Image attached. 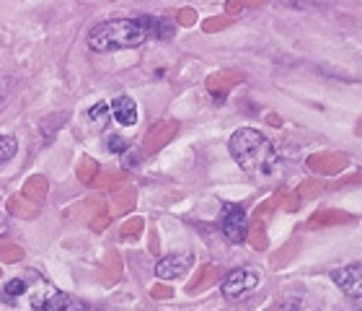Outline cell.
Returning <instances> with one entry per match:
<instances>
[{
    "label": "cell",
    "mask_w": 362,
    "mask_h": 311,
    "mask_svg": "<svg viewBox=\"0 0 362 311\" xmlns=\"http://www.w3.org/2000/svg\"><path fill=\"white\" fill-rule=\"evenodd\" d=\"M230 156L235 164L246 171V174L257 176V179H274L279 174V156L274 151V145L269 143V137L262 135L254 128H241L235 130L230 140H228Z\"/></svg>",
    "instance_id": "6da1fadb"
},
{
    "label": "cell",
    "mask_w": 362,
    "mask_h": 311,
    "mask_svg": "<svg viewBox=\"0 0 362 311\" xmlns=\"http://www.w3.org/2000/svg\"><path fill=\"white\" fill-rule=\"evenodd\" d=\"M148 39L137 18H109L88 31V47L93 52H119L140 47Z\"/></svg>",
    "instance_id": "7a4b0ae2"
},
{
    "label": "cell",
    "mask_w": 362,
    "mask_h": 311,
    "mask_svg": "<svg viewBox=\"0 0 362 311\" xmlns=\"http://www.w3.org/2000/svg\"><path fill=\"white\" fill-rule=\"evenodd\" d=\"M31 306H34V311H88L86 304L52 288V285H47L45 281H39L31 288Z\"/></svg>",
    "instance_id": "3957f363"
},
{
    "label": "cell",
    "mask_w": 362,
    "mask_h": 311,
    "mask_svg": "<svg viewBox=\"0 0 362 311\" xmlns=\"http://www.w3.org/2000/svg\"><path fill=\"white\" fill-rule=\"evenodd\" d=\"M220 228L230 244H243L249 236V213L238 203H226L220 213Z\"/></svg>",
    "instance_id": "277c9868"
},
{
    "label": "cell",
    "mask_w": 362,
    "mask_h": 311,
    "mask_svg": "<svg viewBox=\"0 0 362 311\" xmlns=\"http://www.w3.org/2000/svg\"><path fill=\"white\" fill-rule=\"evenodd\" d=\"M257 285H259L257 270H254V267H238V270H233V273H228L226 278H223L220 293H223V298H228V301H238V298H243L246 293H251Z\"/></svg>",
    "instance_id": "5b68a950"
},
{
    "label": "cell",
    "mask_w": 362,
    "mask_h": 311,
    "mask_svg": "<svg viewBox=\"0 0 362 311\" xmlns=\"http://www.w3.org/2000/svg\"><path fill=\"white\" fill-rule=\"evenodd\" d=\"M332 281L349 298H362V265H344L332 270Z\"/></svg>",
    "instance_id": "8992f818"
},
{
    "label": "cell",
    "mask_w": 362,
    "mask_h": 311,
    "mask_svg": "<svg viewBox=\"0 0 362 311\" xmlns=\"http://www.w3.org/2000/svg\"><path fill=\"white\" fill-rule=\"evenodd\" d=\"M189 270H192V254H166L156 265V275L160 281H179Z\"/></svg>",
    "instance_id": "52a82bcc"
},
{
    "label": "cell",
    "mask_w": 362,
    "mask_h": 311,
    "mask_svg": "<svg viewBox=\"0 0 362 311\" xmlns=\"http://www.w3.org/2000/svg\"><path fill=\"white\" fill-rule=\"evenodd\" d=\"M109 106H112V120L119 122L122 128L137 125V104L132 96H117Z\"/></svg>",
    "instance_id": "ba28073f"
},
{
    "label": "cell",
    "mask_w": 362,
    "mask_h": 311,
    "mask_svg": "<svg viewBox=\"0 0 362 311\" xmlns=\"http://www.w3.org/2000/svg\"><path fill=\"white\" fill-rule=\"evenodd\" d=\"M137 21L143 23L145 34H148V39H171L174 37L176 26L171 21H166V18H158V16H137Z\"/></svg>",
    "instance_id": "9c48e42d"
},
{
    "label": "cell",
    "mask_w": 362,
    "mask_h": 311,
    "mask_svg": "<svg viewBox=\"0 0 362 311\" xmlns=\"http://www.w3.org/2000/svg\"><path fill=\"white\" fill-rule=\"evenodd\" d=\"M86 120H88V125L93 130H104L106 122L112 120V106L106 104V101H98V104H93L88 109V114H86Z\"/></svg>",
    "instance_id": "30bf717a"
},
{
    "label": "cell",
    "mask_w": 362,
    "mask_h": 311,
    "mask_svg": "<svg viewBox=\"0 0 362 311\" xmlns=\"http://www.w3.org/2000/svg\"><path fill=\"white\" fill-rule=\"evenodd\" d=\"M16 151H18V140L13 135H3L0 132V169L8 166L13 161Z\"/></svg>",
    "instance_id": "8fae6325"
},
{
    "label": "cell",
    "mask_w": 362,
    "mask_h": 311,
    "mask_svg": "<svg viewBox=\"0 0 362 311\" xmlns=\"http://www.w3.org/2000/svg\"><path fill=\"white\" fill-rule=\"evenodd\" d=\"M29 290V283L21 281V278H13V281H8L6 285H3V296L6 298H18L23 296Z\"/></svg>",
    "instance_id": "7c38bea8"
},
{
    "label": "cell",
    "mask_w": 362,
    "mask_h": 311,
    "mask_svg": "<svg viewBox=\"0 0 362 311\" xmlns=\"http://www.w3.org/2000/svg\"><path fill=\"white\" fill-rule=\"evenodd\" d=\"M109 148H112L114 153H124V143H122L119 137H109Z\"/></svg>",
    "instance_id": "4fadbf2b"
},
{
    "label": "cell",
    "mask_w": 362,
    "mask_h": 311,
    "mask_svg": "<svg viewBox=\"0 0 362 311\" xmlns=\"http://www.w3.org/2000/svg\"><path fill=\"white\" fill-rule=\"evenodd\" d=\"M6 213H3V205H0V234H6Z\"/></svg>",
    "instance_id": "5bb4252c"
},
{
    "label": "cell",
    "mask_w": 362,
    "mask_h": 311,
    "mask_svg": "<svg viewBox=\"0 0 362 311\" xmlns=\"http://www.w3.org/2000/svg\"><path fill=\"white\" fill-rule=\"evenodd\" d=\"M0 99H3V84H0Z\"/></svg>",
    "instance_id": "9a60e30c"
}]
</instances>
